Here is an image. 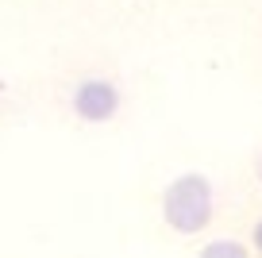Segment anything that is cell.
Segmentation results:
<instances>
[{
    "label": "cell",
    "mask_w": 262,
    "mask_h": 258,
    "mask_svg": "<svg viewBox=\"0 0 262 258\" xmlns=\"http://www.w3.org/2000/svg\"><path fill=\"white\" fill-rule=\"evenodd\" d=\"M162 220L178 235L205 231L212 220V185L205 174H181L162 193Z\"/></svg>",
    "instance_id": "cell-1"
},
{
    "label": "cell",
    "mask_w": 262,
    "mask_h": 258,
    "mask_svg": "<svg viewBox=\"0 0 262 258\" xmlns=\"http://www.w3.org/2000/svg\"><path fill=\"white\" fill-rule=\"evenodd\" d=\"M74 112L85 123H104L120 112V93H116L112 81L104 77H89L74 89Z\"/></svg>",
    "instance_id": "cell-2"
},
{
    "label": "cell",
    "mask_w": 262,
    "mask_h": 258,
    "mask_svg": "<svg viewBox=\"0 0 262 258\" xmlns=\"http://www.w3.org/2000/svg\"><path fill=\"white\" fill-rule=\"evenodd\" d=\"M251 247L247 243H231V239H220V243H208L205 247V258H247Z\"/></svg>",
    "instance_id": "cell-3"
},
{
    "label": "cell",
    "mask_w": 262,
    "mask_h": 258,
    "mask_svg": "<svg viewBox=\"0 0 262 258\" xmlns=\"http://www.w3.org/2000/svg\"><path fill=\"white\" fill-rule=\"evenodd\" d=\"M251 243H254V250H258V254H262V220H258V224H254V231H251Z\"/></svg>",
    "instance_id": "cell-4"
}]
</instances>
